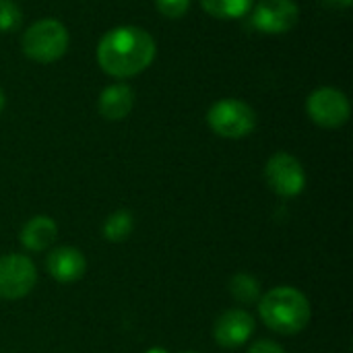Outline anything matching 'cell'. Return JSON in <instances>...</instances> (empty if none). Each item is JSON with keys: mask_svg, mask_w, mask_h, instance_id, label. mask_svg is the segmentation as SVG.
I'll return each instance as SVG.
<instances>
[{"mask_svg": "<svg viewBox=\"0 0 353 353\" xmlns=\"http://www.w3.org/2000/svg\"><path fill=\"white\" fill-rule=\"evenodd\" d=\"M157 54L155 39L149 31L122 25L110 29L97 43L99 68L116 79H130L147 70Z\"/></svg>", "mask_w": 353, "mask_h": 353, "instance_id": "cell-1", "label": "cell"}, {"mask_svg": "<svg viewBox=\"0 0 353 353\" xmlns=\"http://www.w3.org/2000/svg\"><path fill=\"white\" fill-rule=\"evenodd\" d=\"M259 314L267 329L279 335H298L308 327L312 310L308 298L300 290L277 285L261 296Z\"/></svg>", "mask_w": 353, "mask_h": 353, "instance_id": "cell-2", "label": "cell"}, {"mask_svg": "<svg viewBox=\"0 0 353 353\" xmlns=\"http://www.w3.org/2000/svg\"><path fill=\"white\" fill-rule=\"evenodd\" d=\"M68 43V31L56 19H41L33 23L21 39L23 54L39 64H52L60 60L66 54Z\"/></svg>", "mask_w": 353, "mask_h": 353, "instance_id": "cell-3", "label": "cell"}, {"mask_svg": "<svg viewBox=\"0 0 353 353\" xmlns=\"http://www.w3.org/2000/svg\"><path fill=\"white\" fill-rule=\"evenodd\" d=\"M207 124L223 139H244L256 128V114L242 99H219L209 108Z\"/></svg>", "mask_w": 353, "mask_h": 353, "instance_id": "cell-4", "label": "cell"}, {"mask_svg": "<svg viewBox=\"0 0 353 353\" xmlns=\"http://www.w3.org/2000/svg\"><path fill=\"white\" fill-rule=\"evenodd\" d=\"M306 112L316 126L333 130V128H341L350 120L352 105L343 91L335 87H321L308 95Z\"/></svg>", "mask_w": 353, "mask_h": 353, "instance_id": "cell-5", "label": "cell"}, {"mask_svg": "<svg viewBox=\"0 0 353 353\" xmlns=\"http://www.w3.org/2000/svg\"><path fill=\"white\" fill-rule=\"evenodd\" d=\"M37 283V269L25 254L0 256V300H21Z\"/></svg>", "mask_w": 353, "mask_h": 353, "instance_id": "cell-6", "label": "cell"}, {"mask_svg": "<svg viewBox=\"0 0 353 353\" xmlns=\"http://www.w3.org/2000/svg\"><path fill=\"white\" fill-rule=\"evenodd\" d=\"M265 180L269 188L283 199H294L302 194V190L306 188L304 165L290 153H275L267 161Z\"/></svg>", "mask_w": 353, "mask_h": 353, "instance_id": "cell-7", "label": "cell"}, {"mask_svg": "<svg viewBox=\"0 0 353 353\" xmlns=\"http://www.w3.org/2000/svg\"><path fill=\"white\" fill-rule=\"evenodd\" d=\"M300 21V8L294 0H261L252 6L250 23L267 35L292 31Z\"/></svg>", "mask_w": 353, "mask_h": 353, "instance_id": "cell-8", "label": "cell"}, {"mask_svg": "<svg viewBox=\"0 0 353 353\" xmlns=\"http://www.w3.org/2000/svg\"><path fill=\"white\" fill-rule=\"evenodd\" d=\"M254 333V319L250 312L242 308L225 310L213 327V337L219 347L236 350L242 347Z\"/></svg>", "mask_w": 353, "mask_h": 353, "instance_id": "cell-9", "label": "cell"}, {"mask_svg": "<svg viewBox=\"0 0 353 353\" xmlns=\"http://www.w3.org/2000/svg\"><path fill=\"white\" fill-rule=\"evenodd\" d=\"M46 269L58 283H74L85 275L87 259L74 246H58L48 254Z\"/></svg>", "mask_w": 353, "mask_h": 353, "instance_id": "cell-10", "label": "cell"}, {"mask_svg": "<svg viewBox=\"0 0 353 353\" xmlns=\"http://www.w3.org/2000/svg\"><path fill=\"white\" fill-rule=\"evenodd\" d=\"M97 108L105 120H122L134 108V91L126 83H114L99 93Z\"/></svg>", "mask_w": 353, "mask_h": 353, "instance_id": "cell-11", "label": "cell"}, {"mask_svg": "<svg viewBox=\"0 0 353 353\" xmlns=\"http://www.w3.org/2000/svg\"><path fill=\"white\" fill-rule=\"evenodd\" d=\"M56 236H58L56 221L52 217H48V215H35L23 225V230L19 234V240L27 250L43 252L56 242Z\"/></svg>", "mask_w": 353, "mask_h": 353, "instance_id": "cell-12", "label": "cell"}, {"mask_svg": "<svg viewBox=\"0 0 353 353\" xmlns=\"http://www.w3.org/2000/svg\"><path fill=\"white\" fill-rule=\"evenodd\" d=\"M132 230H134V217H132V213L126 211V209H118V211H114L105 219L101 234H103V238L108 242L120 244V242H126L130 238Z\"/></svg>", "mask_w": 353, "mask_h": 353, "instance_id": "cell-13", "label": "cell"}, {"mask_svg": "<svg viewBox=\"0 0 353 353\" xmlns=\"http://www.w3.org/2000/svg\"><path fill=\"white\" fill-rule=\"evenodd\" d=\"M201 6L215 19H240L252 10L254 0H201Z\"/></svg>", "mask_w": 353, "mask_h": 353, "instance_id": "cell-14", "label": "cell"}, {"mask_svg": "<svg viewBox=\"0 0 353 353\" xmlns=\"http://www.w3.org/2000/svg\"><path fill=\"white\" fill-rule=\"evenodd\" d=\"M230 294L240 304H256L261 300V283L248 273H236L230 279Z\"/></svg>", "mask_w": 353, "mask_h": 353, "instance_id": "cell-15", "label": "cell"}, {"mask_svg": "<svg viewBox=\"0 0 353 353\" xmlns=\"http://www.w3.org/2000/svg\"><path fill=\"white\" fill-rule=\"evenodd\" d=\"M23 23V12L14 0H0V31L10 33L17 31Z\"/></svg>", "mask_w": 353, "mask_h": 353, "instance_id": "cell-16", "label": "cell"}, {"mask_svg": "<svg viewBox=\"0 0 353 353\" xmlns=\"http://www.w3.org/2000/svg\"><path fill=\"white\" fill-rule=\"evenodd\" d=\"M157 10L168 19H180L190 8V0H155Z\"/></svg>", "mask_w": 353, "mask_h": 353, "instance_id": "cell-17", "label": "cell"}, {"mask_svg": "<svg viewBox=\"0 0 353 353\" xmlns=\"http://www.w3.org/2000/svg\"><path fill=\"white\" fill-rule=\"evenodd\" d=\"M248 353H285V350L279 345V343H275V341H269V339H261V341H256Z\"/></svg>", "mask_w": 353, "mask_h": 353, "instance_id": "cell-18", "label": "cell"}, {"mask_svg": "<svg viewBox=\"0 0 353 353\" xmlns=\"http://www.w3.org/2000/svg\"><path fill=\"white\" fill-rule=\"evenodd\" d=\"M145 353H170L165 347H151V350H147Z\"/></svg>", "mask_w": 353, "mask_h": 353, "instance_id": "cell-19", "label": "cell"}, {"mask_svg": "<svg viewBox=\"0 0 353 353\" xmlns=\"http://www.w3.org/2000/svg\"><path fill=\"white\" fill-rule=\"evenodd\" d=\"M4 103H6V99H4V93H2V89H0V112L4 110Z\"/></svg>", "mask_w": 353, "mask_h": 353, "instance_id": "cell-20", "label": "cell"}, {"mask_svg": "<svg viewBox=\"0 0 353 353\" xmlns=\"http://www.w3.org/2000/svg\"><path fill=\"white\" fill-rule=\"evenodd\" d=\"M184 353H199V352H184Z\"/></svg>", "mask_w": 353, "mask_h": 353, "instance_id": "cell-21", "label": "cell"}]
</instances>
